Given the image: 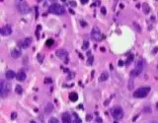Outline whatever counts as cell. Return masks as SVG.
Here are the masks:
<instances>
[{
  "label": "cell",
  "mask_w": 158,
  "mask_h": 123,
  "mask_svg": "<svg viewBox=\"0 0 158 123\" xmlns=\"http://www.w3.org/2000/svg\"><path fill=\"white\" fill-rule=\"evenodd\" d=\"M11 91V86L10 84L7 83L5 80H1L0 81V97L1 98H6L8 94Z\"/></svg>",
  "instance_id": "1"
},
{
  "label": "cell",
  "mask_w": 158,
  "mask_h": 123,
  "mask_svg": "<svg viewBox=\"0 0 158 123\" xmlns=\"http://www.w3.org/2000/svg\"><path fill=\"white\" fill-rule=\"evenodd\" d=\"M143 67H144V61H143V59H141V58L138 59L135 63V68L131 72V77L133 78V77L138 76V75L142 72Z\"/></svg>",
  "instance_id": "2"
},
{
  "label": "cell",
  "mask_w": 158,
  "mask_h": 123,
  "mask_svg": "<svg viewBox=\"0 0 158 123\" xmlns=\"http://www.w3.org/2000/svg\"><path fill=\"white\" fill-rule=\"evenodd\" d=\"M150 92V88L149 87H141V88H138L136 91L133 92V97L136 98H145L148 94Z\"/></svg>",
  "instance_id": "3"
},
{
  "label": "cell",
  "mask_w": 158,
  "mask_h": 123,
  "mask_svg": "<svg viewBox=\"0 0 158 123\" xmlns=\"http://www.w3.org/2000/svg\"><path fill=\"white\" fill-rule=\"evenodd\" d=\"M49 11L51 14H54V15H63L65 13V9L63 6L59 5V4H52V5L50 6Z\"/></svg>",
  "instance_id": "4"
},
{
  "label": "cell",
  "mask_w": 158,
  "mask_h": 123,
  "mask_svg": "<svg viewBox=\"0 0 158 123\" xmlns=\"http://www.w3.org/2000/svg\"><path fill=\"white\" fill-rule=\"evenodd\" d=\"M111 115L115 118L116 120L122 119L123 116V110L121 106H114L111 108Z\"/></svg>",
  "instance_id": "5"
},
{
  "label": "cell",
  "mask_w": 158,
  "mask_h": 123,
  "mask_svg": "<svg viewBox=\"0 0 158 123\" xmlns=\"http://www.w3.org/2000/svg\"><path fill=\"white\" fill-rule=\"evenodd\" d=\"M91 37L92 40H96V41H100L102 40V34H101V31H100L99 28L97 27H94L92 32H91Z\"/></svg>",
  "instance_id": "6"
},
{
  "label": "cell",
  "mask_w": 158,
  "mask_h": 123,
  "mask_svg": "<svg viewBox=\"0 0 158 123\" xmlns=\"http://www.w3.org/2000/svg\"><path fill=\"white\" fill-rule=\"evenodd\" d=\"M55 55L57 56L58 58H60L61 60H64L65 63H68V53L67 51L65 49H57L56 52H55Z\"/></svg>",
  "instance_id": "7"
},
{
  "label": "cell",
  "mask_w": 158,
  "mask_h": 123,
  "mask_svg": "<svg viewBox=\"0 0 158 123\" xmlns=\"http://www.w3.org/2000/svg\"><path fill=\"white\" fill-rule=\"evenodd\" d=\"M17 8L19 12H20L21 14H28L29 12H30V8H29V6L27 5V3L25 2H20L17 4Z\"/></svg>",
  "instance_id": "8"
},
{
  "label": "cell",
  "mask_w": 158,
  "mask_h": 123,
  "mask_svg": "<svg viewBox=\"0 0 158 123\" xmlns=\"http://www.w3.org/2000/svg\"><path fill=\"white\" fill-rule=\"evenodd\" d=\"M0 33H1V35L6 36H10L12 34V28L10 26H4L1 28V30H0Z\"/></svg>",
  "instance_id": "9"
},
{
  "label": "cell",
  "mask_w": 158,
  "mask_h": 123,
  "mask_svg": "<svg viewBox=\"0 0 158 123\" xmlns=\"http://www.w3.org/2000/svg\"><path fill=\"white\" fill-rule=\"evenodd\" d=\"M32 44V37L28 36L26 37V39H24L21 42H20V46L22 47V48H27V47H29Z\"/></svg>",
  "instance_id": "10"
},
{
  "label": "cell",
  "mask_w": 158,
  "mask_h": 123,
  "mask_svg": "<svg viewBox=\"0 0 158 123\" xmlns=\"http://www.w3.org/2000/svg\"><path fill=\"white\" fill-rule=\"evenodd\" d=\"M16 79L18 80V81H20V82L25 81V80H26V73L24 72L23 70H20L16 75Z\"/></svg>",
  "instance_id": "11"
},
{
  "label": "cell",
  "mask_w": 158,
  "mask_h": 123,
  "mask_svg": "<svg viewBox=\"0 0 158 123\" xmlns=\"http://www.w3.org/2000/svg\"><path fill=\"white\" fill-rule=\"evenodd\" d=\"M61 119H62V123H71V117L69 115V113L67 112L62 113Z\"/></svg>",
  "instance_id": "12"
},
{
  "label": "cell",
  "mask_w": 158,
  "mask_h": 123,
  "mask_svg": "<svg viewBox=\"0 0 158 123\" xmlns=\"http://www.w3.org/2000/svg\"><path fill=\"white\" fill-rule=\"evenodd\" d=\"M16 73L14 72V71H12V70H8L7 72H6V79L7 80H12V79H14L16 77Z\"/></svg>",
  "instance_id": "13"
},
{
  "label": "cell",
  "mask_w": 158,
  "mask_h": 123,
  "mask_svg": "<svg viewBox=\"0 0 158 123\" xmlns=\"http://www.w3.org/2000/svg\"><path fill=\"white\" fill-rule=\"evenodd\" d=\"M11 56L13 58H18L21 56V50L18 49V48H15L11 51Z\"/></svg>",
  "instance_id": "14"
},
{
  "label": "cell",
  "mask_w": 158,
  "mask_h": 123,
  "mask_svg": "<svg viewBox=\"0 0 158 123\" xmlns=\"http://www.w3.org/2000/svg\"><path fill=\"white\" fill-rule=\"evenodd\" d=\"M52 110H54V105L52 103H50V102H49L47 105H46V106H45V112L46 113H50Z\"/></svg>",
  "instance_id": "15"
},
{
  "label": "cell",
  "mask_w": 158,
  "mask_h": 123,
  "mask_svg": "<svg viewBox=\"0 0 158 123\" xmlns=\"http://www.w3.org/2000/svg\"><path fill=\"white\" fill-rule=\"evenodd\" d=\"M72 119H73V123H82V120L80 119V117L78 116L77 113L73 112L72 113Z\"/></svg>",
  "instance_id": "16"
},
{
  "label": "cell",
  "mask_w": 158,
  "mask_h": 123,
  "mask_svg": "<svg viewBox=\"0 0 158 123\" xmlns=\"http://www.w3.org/2000/svg\"><path fill=\"white\" fill-rule=\"evenodd\" d=\"M69 98H70V101H76L78 100V94H76L75 92H71L69 94Z\"/></svg>",
  "instance_id": "17"
},
{
  "label": "cell",
  "mask_w": 158,
  "mask_h": 123,
  "mask_svg": "<svg viewBox=\"0 0 158 123\" xmlns=\"http://www.w3.org/2000/svg\"><path fill=\"white\" fill-rule=\"evenodd\" d=\"M108 78H109V74L107 72H104L101 74V76H100V81L104 82V81H106V80H108Z\"/></svg>",
  "instance_id": "18"
},
{
  "label": "cell",
  "mask_w": 158,
  "mask_h": 123,
  "mask_svg": "<svg viewBox=\"0 0 158 123\" xmlns=\"http://www.w3.org/2000/svg\"><path fill=\"white\" fill-rule=\"evenodd\" d=\"M142 10H143V12H144L145 14H148V13L150 12V8H149V6H148L146 3H144V4H142Z\"/></svg>",
  "instance_id": "19"
},
{
  "label": "cell",
  "mask_w": 158,
  "mask_h": 123,
  "mask_svg": "<svg viewBox=\"0 0 158 123\" xmlns=\"http://www.w3.org/2000/svg\"><path fill=\"white\" fill-rule=\"evenodd\" d=\"M15 92H16L18 94H21L23 93V88L18 85V86H16V88H15Z\"/></svg>",
  "instance_id": "20"
},
{
  "label": "cell",
  "mask_w": 158,
  "mask_h": 123,
  "mask_svg": "<svg viewBox=\"0 0 158 123\" xmlns=\"http://www.w3.org/2000/svg\"><path fill=\"white\" fill-rule=\"evenodd\" d=\"M54 43V40H51V39H50V40H47L46 41V46H51L52 44Z\"/></svg>",
  "instance_id": "21"
},
{
  "label": "cell",
  "mask_w": 158,
  "mask_h": 123,
  "mask_svg": "<svg viewBox=\"0 0 158 123\" xmlns=\"http://www.w3.org/2000/svg\"><path fill=\"white\" fill-rule=\"evenodd\" d=\"M49 123H59V121H58V119H57V118H55V117H51L50 119L49 120Z\"/></svg>",
  "instance_id": "22"
},
{
  "label": "cell",
  "mask_w": 158,
  "mask_h": 123,
  "mask_svg": "<svg viewBox=\"0 0 158 123\" xmlns=\"http://www.w3.org/2000/svg\"><path fill=\"white\" fill-rule=\"evenodd\" d=\"M88 47H89V42L85 40V41L83 42V46H82V49L86 50V49H87V48H88Z\"/></svg>",
  "instance_id": "23"
},
{
  "label": "cell",
  "mask_w": 158,
  "mask_h": 123,
  "mask_svg": "<svg viewBox=\"0 0 158 123\" xmlns=\"http://www.w3.org/2000/svg\"><path fill=\"white\" fill-rule=\"evenodd\" d=\"M132 60H133V55H132V54H131L130 56H128V58H127V64L128 65V64H130V63L131 62Z\"/></svg>",
  "instance_id": "24"
},
{
  "label": "cell",
  "mask_w": 158,
  "mask_h": 123,
  "mask_svg": "<svg viewBox=\"0 0 158 123\" xmlns=\"http://www.w3.org/2000/svg\"><path fill=\"white\" fill-rule=\"evenodd\" d=\"M38 60H39L40 63H42V60H44V55H42V54H39V55H38Z\"/></svg>",
  "instance_id": "25"
},
{
  "label": "cell",
  "mask_w": 158,
  "mask_h": 123,
  "mask_svg": "<svg viewBox=\"0 0 158 123\" xmlns=\"http://www.w3.org/2000/svg\"><path fill=\"white\" fill-rule=\"evenodd\" d=\"M143 112L150 113V112H151V108H150L149 106H146V107H144V109H143Z\"/></svg>",
  "instance_id": "26"
},
{
  "label": "cell",
  "mask_w": 158,
  "mask_h": 123,
  "mask_svg": "<svg viewBox=\"0 0 158 123\" xmlns=\"http://www.w3.org/2000/svg\"><path fill=\"white\" fill-rule=\"evenodd\" d=\"M132 25H133V27L136 28V31H137V32H140V31H141V30H140V27L137 25V23H132Z\"/></svg>",
  "instance_id": "27"
},
{
  "label": "cell",
  "mask_w": 158,
  "mask_h": 123,
  "mask_svg": "<svg viewBox=\"0 0 158 123\" xmlns=\"http://www.w3.org/2000/svg\"><path fill=\"white\" fill-rule=\"evenodd\" d=\"M93 60H94V57L93 56H89V58H88V64H92L93 63Z\"/></svg>",
  "instance_id": "28"
},
{
  "label": "cell",
  "mask_w": 158,
  "mask_h": 123,
  "mask_svg": "<svg viewBox=\"0 0 158 123\" xmlns=\"http://www.w3.org/2000/svg\"><path fill=\"white\" fill-rule=\"evenodd\" d=\"M101 12H102L103 15H106V12H107L106 8H105V7H102V8H101Z\"/></svg>",
  "instance_id": "29"
},
{
  "label": "cell",
  "mask_w": 158,
  "mask_h": 123,
  "mask_svg": "<svg viewBox=\"0 0 158 123\" xmlns=\"http://www.w3.org/2000/svg\"><path fill=\"white\" fill-rule=\"evenodd\" d=\"M45 83H46V84H47V83L50 84V83H51V79H50V78H46V79H45Z\"/></svg>",
  "instance_id": "30"
},
{
  "label": "cell",
  "mask_w": 158,
  "mask_h": 123,
  "mask_svg": "<svg viewBox=\"0 0 158 123\" xmlns=\"http://www.w3.org/2000/svg\"><path fill=\"white\" fill-rule=\"evenodd\" d=\"M11 115H12V116H11V119H15V118L17 117V113H16V112H13Z\"/></svg>",
  "instance_id": "31"
},
{
  "label": "cell",
  "mask_w": 158,
  "mask_h": 123,
  "mask_svg": "<svg viewBox=\"0 0 158 123\" xmlns=\"http://www.w3.org/2000/svg\"><path fill=\"white\" fill-rule=\"evenodd\" d=\"M41 28H42L41 26H38L37 27V32H36V35L37 36H39V31H41Z\"/></svg>",
  "instance_id": "32"
},
{
  "label": "cell",
  "mask_w": 158,
  "mask_h": 123,
  "mask_svg": "<svg viewBox=\"0 0 158 123\" xmlns=\"http://www.w3.org/2000/svg\"><path fill=\"white\" fill-rule=\"evenodd\" d=\"M80 24H81V26H82V27H86V26H87V23H85L83 21H80Z\"/></svg>",
  "instance_id": "33"
},
{
  "label": "cell",
  "mask_w": 158,
  "mask_h": 123,
  "mask_svg": "<svg viewBox=\"0 0 158 123\" xmlns=\"http://www.w3.org/2000/svg\"><path fill=\"white\" fill-rule=\"evenodd\" d=\"M128 89H130V90H131V89H132V81H131V82H130V85H128Z\"/></svg>",
  "instance_id": "34"
},
{
  "label": "cell",
  "mask_w": 158,
  "mask_h": 123,
  "mask_svg": "<svg viewBox=\"0 0 158 123\" xmlns=\"http://www.w3.org/2000/svg\"><path fill=\"white\" fill-rule=\"evenodd\" d=\"M70 4H71L72 6H76V2H75V1H73V0H72V1H70Z\"/></svg>",
  "instance_id": "35"
},
{
  "label": "cell",
  "mask_w": 158,
  "mask_h": 123,
  "mask_svg": "<svg viewBox=\"0 0 158 123\" xmlns=\"http://www.w3.org/2000/svg\"><path fill=\"white\" fill-rule=\"evenodd\" d=\"M81 3H82V4H86V3H88V0H81Z\"/></svg>",
  "instance_id": "36"
},
{
  "label": "cell",
  "mask_w": 158,
  "mask_h": 123,
  "mask_svg": "<svg viewBox=\"0 0 158 123\" xmlns=\"http://www.w3.org/2000/svg\"><path fill=\"white\" fill-rule=\"evenodd\" d=\"M96 120H97V122H98V123H102V119H101V118H99V117H98Z\"/></svg>",
  "instance_id": "37"
},
{
  "label": "cell",
  "mask_w": 158,
  "mask_h": 123,
  "mask_svg": "<svg viewBox=\"0 0 158 123\" xmlns=\"http://www.w3.org/2000/svg\"><path fill=\"white\" fill-rule=\"evenodd\" d=\"M119 66H123V62L122 60H119Z\"/></svg>",
  "instance_id": "38"
},
{
  "label": "cell",
  "mask_w": 158,
  "mask_h": 123,
  "mask_svg": "<svg viewBox=\"0 0 158 123\" xmlns=\"http://www.w3.org/2000/svg\"><path fill=\"white\" fill-rule=\"evenodd\" d=\"M91 118H92V116H91V115L89 114L87 117H86V119H87V120H91Z\"/></svg>",
  "instance_id": "39"
},
{
  "label": "cell",
  "mask_w": 158,
  "mask_h": 123,
  "mask_svg": "<svg viewBox=\"0 0 158 123\" xmlns=\"http://www.w3.org/2000/svg\"><path fill=\"white\" fill-rule=\"evenodd\" d=\"M158 50V47H155L154 49H153V53H156V51Z\"/></svg>",
  "instance_id": "40"
},
{
  "label": "cell",
  "mask_w": 158,
  "mask_h": 123,
  "mask_svg": "<svg viewBox=\"0 0 158 123\" xmlns=\"http://www.w3.org/2000/svg\"><path fill=\"white\" fill-rule=\"evenodd\" d=\"M69 12H70L71 14H72V15H74V14H75V13H74V11H73V10H71V9H69Z\"/></svg>",
  "instance_id": "41"
},
{
  "label": "cell",
  "mask_w": 158,
  "mask_h": 123,
  "mask_svg": "<svg viewBox=\"0 0 158 123\" xmlns=\"http://www.w3.org/2000/svg\"><path fill=\"white\" fill-rule=\"evenodd\" d=\"M111 101V100H108V101H105V105H107L108 103H109V101Z\"/></svg>",
  "instance_id": "42"
},
{
  "label": "cell",
  "mask_w": 158,
  "mask_h": 123,
  "mask_svg": "<svg viewBox=\"0 0 158 123\" xmlns=\"http://www.w3.org/2000/svg\"><path fill=\"white\" fill-rule=\"evenodd\" d=\"M82 106H83V105H78V106H77V107H78V108H83V107H82Z\"/></svg>",
  "instance_id": "43"
},
{
  "label": "cell",
  "mask_w": 158,
  "mask_h": 123,
  "mask_svg": "<svg viewBox=\"0 0 158 123\" xmlns=\"http://www.w3.org/2000/svg\"><path fill=\"white\" fill-rule=\"evenodd\" d=\"M101 51H105V48H104V47H101Z\"/></svg>",
  "instance_id": "44"
},
{
  "label": "cell",
  "mask_w": 158,
  "mask_h": 123,
  "mask_svg": "<svg viewBox=\"0 0 158 123\" xmlns=\"http://www.w3.org/2000/svg\"><path fill=\"white\" fill-rule=\"evenodd\" d=\"M61 1H63V2H65V1H66V0H61Z\"/></svg>",
  "instance_id": "45"
},
{
  "label": "cell",
  "mask_w": 158,
  "mask_h": 123,
  "mask_svg": "<svg viewBox=\"0 0 158 123\" xmlns=\"http://www.w3.org/2000/svg\"><path fill=\"white\" fill-rule=\"evenodd\" d=\"M31 123H36V122H35V121H32V122H31Z\"/></svg>",
  "instance_id": "46"
},
{
  "label": "cell",
  "mask_w": 158,
  "mask_h": 123,
  "mask_svg": "<svg viewBox=\"0 0 158 123\" xmlns=\"http://www.w3.org/2000/svg\"><path fill=\"white\" fill-rule=\"evenodd\" d=\"M50 1H55V0H50Z\"/></svg>",
  "instance_id": "47"
},
{
  "label": "cell",
  "mask_w": 158,
  "mask_h": 123,
  "mask_svg": "<svg viewBox=\"0 0 158 123\" xmlns=\"http://www.w3.org/2000/svg\"><path fill=\"white\" fill-rule=\"evenodd\" d=\"M114 123H118V122H117V121H115V122H114Z\"/></svg>",
  "instance_id": "48"
}]
</instances>
